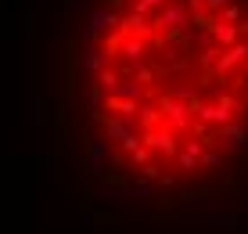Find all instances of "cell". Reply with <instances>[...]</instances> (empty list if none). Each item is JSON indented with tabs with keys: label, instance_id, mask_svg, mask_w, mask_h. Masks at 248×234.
Segmentation results:
<instances>
[{
	"label": "cell",
	"instance_id": "cell-1",
	"mask_svg": "<svg viewBox=\"0 0 248 234\" xmlns=\"http://www.w3.org/2000/svg\"><path fill=\"white\" fill-rule=\"evenodd\" d=\"M148 144H151V148H166V151H173V137H169V134H151V137H148Z\"/></svg>",
	"mask_w": 248,
	"mask_h": 234
},
{
	"label": "cell",
	"instance_id": "cell-2",
	"mask_svg": "<svg viewBox=\"0 0 248 234\" xmlns=\"http://www.w3.org/2000/svg\"><path fill=\"white\" fill-rule=\"evenodd\" d=\"M216 36H219V43H234V36H237V33L230 29V25L223 29V22H219V25H216Z\"/></svg>",
	"mask_w": 248,
	"mask_h": 234
},
{
	"label": "cell",
	"instance_id": "cell-3",
	"mask_svg": "<svg viewBox=\"0 0 248 234\" xmlns=\"http://www.w3.org/2000/svg\"><path fill=\"white\" fill-rule=\"evenodd\" d=\"M219 4H227V0H209V7H219Z\"/></svg>",
	"mask_w": 248,
	"mask_h": 234
}]
</instances>
